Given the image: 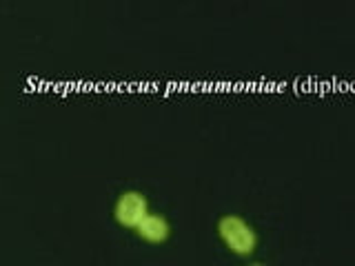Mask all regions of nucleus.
Segmentation results:
<instances>
[{"label": "nucleus", "mask_w": 355, "mask_h": 266, "mask_svg": "<svg viewBox=\"0 0 355 266\" xmlns=\"http://www.w3.org/2000/svg\"><path fill=\"white\" fill-rule=\"evenodd\" d=\"M218 233H220V238L225 240L227 247L238 255H251L255 251V244H258L253 229L238 215L220 218Z\"/></svg>", "instance_id": "1"}, {"label": "nucleus", "mask_w": 355, "mask_h": 266, "mask_svg": "<svg viewBox=\"0 0 355 266\" xmlns=\"http://www.w3.org/2000/svg\"><path fill=\"white\" fill-rule=\"evenodd\" d=\"M116 220L120 222L122 227H129V229H136L142 218L149 213L147 211V200H144L142 193L138 191H125L116 202Z\"/></svg>", "instance_id": "2"}, {"label": "nucleus", "mask_w": 355, "mask_h": 266, "mask_svg": "<svg viewBox=\"0 0 355 266\" xmlns=\"http://www.w3.org/2000/svg\"><path fill=\"white\" fill-rule=\"evenodd\" d=\"M138 231V236L142 240H147V242H153V244H158V242H164L166 238H169V222H166L162 215H155V213H147L142 218V222L136 227Z\"/></svg>", "instance_id": "3"}]
</instances>
